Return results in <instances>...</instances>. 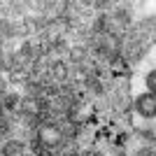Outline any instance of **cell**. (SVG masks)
Here are the masks:
<instances>
[{
    "label": "cell",
    "instance_id": "obj_1",
    "mask_svg": "<svg viewBox=\"0 0 156 156\" xmlns=\"http://www.w3.org/2000/svg\"><path fill=\"white\" fill-rule=\"evenodd\" d=\"M135 114L142 119H156V96L151 93H140L135 98Z\"/></svg>",
    "mask_w": 156,
    "mask_h": 156
},
{
    "label": "cell",
    "instance_id": "obj_2",
    "mask_svg": "<svg viewBox=\"0 0 156 156\" xmlns=\"http://www.w3.org/2000/svg\"><path fill=\"white\" fill-rule=\"evenodd\" d=\"M144 86H147V93L156 96V70H149L144 75Z\"/></svg>",
    "mask_w": 156,
    "mask_h": 156
}]
</instances>
